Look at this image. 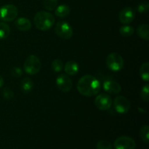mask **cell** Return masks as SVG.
Returning a JSON list of instances; mask_svg holds the SVG:
<instances>
[{
	"label": "cell",
	"mask_w": 149,
	"mask_h": 149,
	"mask_svg": "<svg viewBox=\"0 0 149 149\" xmlns=\"http://www.w3.org/2000/svg\"><path fill=\"white\" fill-rule=\"evenodd\" d=\"M148 28L149 26L148 24H141L138 26V29H137L138 35L144 40L148 41L149 39Z\"/></svg>",
	"instance_id": "obj_16"
},
{
	"label": "cell",
	"mask_w": 149,
	"mask_h": 149,
	"mask_svg": "<svg viewBox=\"0 0 149 149\" xmlns=\"http://www.w3.org/2000/svg\"><path fill=\"white\" fill-rule=\"evenodd\" d=\"M149 9V4L147 1H143V2L140 3L137 7V10L140 13H145L148 12Z\"/></svg>",
	"instance_id": "obj_27"
},
{
	"label": "cell",
	"mask_w": 149,
	"mask_h": 149,
	"mask_svg": "<svg viewBox=\"0 0 149 149\" xmlns=\"http://www.w3.org/2000/svg\"><path fill=\"white\" fill-rule=\"evenodd\" d=\"M10 33V29L5 23H0V39H4L8 37Z\"/></svg>",
	"instance_id": "obj_19"
},
{
	"label": "cell",
	"mask_w": 149,
	"mask_h": 149,
	"mask_svg": "<svg viewBox=\"0 0 149 149\" xmlns=\"http://www.w3.org/2000/svg\"><path fill=\"white\" fill-rule=\"evenodd\" d=\"M79 69V66L78 63L76 61H70L65 63V67H64V70H65V73L68 75L74 76L78 73Z\"/></svg>",
	"instance_id": "obj_14"
},
{
	"label": "cell",
	"mask_w": 149,
	"mask_h": 149,
	"mask_svg": "<svg viewBox=\"0 0 149 149\" xmlns=\"http://www.w3.org/2000/svg\"><path fill=\"white\" fill-rule=\"evenodd\" d=\"M103 89L110 94H119L122 90L121 85L118 82L112 79H106L103 81Z\"/></svg>",
	"instance_id": "obj_12"
},
{
	"label": "cell",
	"mask_w": 149,
	"mask_h": 149,
	"mask_svg": "<svg viewBox=\"0 0 149 149\" xmlns=\"http://www.w3.org/2000/svg\"><path fill=\"white\" fill-rule=\"evenodd\" d=\"M119 33L122 36L128 37L133 34L134 29L132 26H123L119 29Z\"/></svg>",
	"instance_id": "obj_21"
},
{
	"label": "cell",
	"mask_w": 149,
	"mask_h": 149,
	"mask_svg": "<svg viewBox=\"0 0 149 149\" xmlns=\"http://www.w3.org/2000/svg\"><path fill=\"white\" fill-rule=\"evenodd\" d=\"M33 88V82L29 77L24 78L20 83V89L24 94H29Z\"/></svg>",
	"instance_id": "obj_15"
},
{
	"label": "cell",
	"mask_w": 149,
	"mask_h": 149,
	"mask_svg": "<svg viewBox=\"0 0 149 149\" xmlns=\"http://www.w3.org/2000/svg\"><path fill=\"white\" fill-rule=\"evenodd\" d=\"M41 61L36 55H31L28 57L24 62L25 71L30 75H35L41 69Z\"/></svg>",
	"instance_id": "obj_3"
},
{
	"label": "cell",
	"mask_w": 149,
	"mask_h": 149,
	"mask_svg": "<svg viewBox=\"0 0 149 149\" xmlns=\"http://www.w3.org/2000/svg\"><path fill=\"white\" fill-rule=\"evenodd\" d=\"M55 9H56V10H55V15L58 17H66V16H68L69 15L70 11H71L70 7L68 5H65V4H62V5L58 6Z\"/></svg>",
	"instance_id": "obj_17"
},
{
	"label": "cell",
	"mask_w": 149,
	"mask_h": 149,
	"mask_svg": "<svg viewBox=\"0 0 149 149\" xmlns=\"http://www.w3.org/2000/svg\"><path fill=\"white\" fill-rule=\"evenodd\" d=\"M106 66L112 71H119L124 67V60L119 54L111 52L106 58Z\"/></svg>",
	"instance_id": "obj_4"
},
{
	"label": "cell",
	"mask_w": 149,
	"mask_h": 149,
	"mask_svg": "<svg viewBox=\"0 0 149 149\" xmlns=\"http://www.w3.org/2000/svg\"><path fill=\"white\" fill-rule=\"evenodd\" d=\"M149 85L148 84H145L141 89V97L142 100L145 102H148L149 100Z\"/></svg>",
	"instance_id": "obj_24"
},
{
	"label": "cell",
	"mask_w": 149,
	"mask_h": 149,
	"mask_svg": "<svg viewBox=\"0 0 149 149\" xmlns=\"http://www.w3.org/2000/svg\"><path fill=\"white\" fill-rule=\"evenodd\" d=\"M96 149H112V146L109 141L106 140H100L96 145Z\"/></svg>",
	"instance_id": "obj_25"
},
{
	"label": "cell",
	"mask_w": 149,
	"mask_h": 149,
	"mask_svg": "<svg viewBox=\"0 0 149 149\" xmlns=\"http://www.w3.org/2000/svg\"><path fill=\"white\" fill-rule=\"evenodd\" d=\"M10 73H11V75L13 77H16V78L20 77L23 75V71L19 67H13L10 70Z\"/></svg>",
	"instance_id": "obj_28"
},
{
	"label": "cell",
	"mask_w": 149,
	"mask_h": 149,
	"mask_svg": "<svg viewBox=\"0 0 149 149\" xmlns=\"http://www.w3.org/2000/svg\"><path fill=\"white\" fill-rule=\"evenodd\" d=\"M113 101L109 95L106 93H101L98 95L95 99V105L96 107L101 111H106L110 109Z\"/></svg>",
	"instance_id": "obj_7"
},
{
	"label": "cell",
	"mask_w": 149,
	"mask_h": 149,
	"mask_svg": "<svg viewBox=\"0 0 149 149\" xmlns=\"http://www.w3.org/2000/svg\"><path fill=\"white\" fill-rule=\"evenodd\" d=\"M113 106L116 112L119 113H125L130 111L131 104L130 100L124 96H117L113 100Z\"/></svg>",
	"instance_id": "obj_8"
},
{
	"label": "cell",
	"mask_w": 149,
	"mask_h": 149,
	"mask_svg": "<svg viewBox=\"0 0 149 149\" xmlns=\"http://www.w3.org/2000/svg\"><path fill=\"white\" fill-rule=\"evenodd\" d=\"M101 84L98 79L94 76H83L77 83V90L79 93L84 96L92 97L95 96L100 92Z\"/></svg>",
	"instance_id": "obj_1"
},
{
	"label": "cell",
	"mask_w": 149,
	"mask_h": 149,
	"mask_svg": "<svg viewBox=\"0 0 149 149\" xmlns=\"http://www.w3.org/2000/svg\"><path fill=\"white\" fill-rule=\"evenodd\" d=\"M16 28L20 31H27L31 28V23L30 20L26 17H20L15 22Z\"/></svg>",
	"instance_id": "obj_13"
},
{
	"label": "cell",
	"mask_w": 149,
	"mask_h": 149,
	"mask_svg": "<svg viewBox=\"0 0 149 149\" xmlns=\"http://www.w3.org/2000/svg\"><path fill=\"white\" fill-rule=\"evenodd\" d=\"M135 10L132 7H127L121 10V12L119 13V21L123 24H128L135 19Z\"/></svg>",
	"instance_id": "obj_11"
},
{
	"label": "cell",
	"mask_w": 149,
	"mask_h": 149,
	"mask_svg": "<svg viewBox=\"0 0 149 149\" xmlns=\"http://www.w3.org/2000/svg\"><path fill=\"white\" fill-rule=\"evenodd\" d=\"M140 76L143 81H148L149 80V63L146 62L142 64L140 68Z\"/></svg>",
	"instance_id": "obj_18"
},
{
	"label": "cell",
	"mask_w": 149,
	"mask_h": 149,
	"mask_svg": "<svg viewBox=\"0 0 149 149\" xmlns=\"http://www.w3.org/2000/svg\"><path fill=\"white\" fill-rule=\"evenodd\" d=\"M4 79H3V77H1V76H0V88L2 87V86L4 85Z\"/></svg>",
	"instance_id": "obj_29"
},
{
	"label": "cell",
	"mask_w": 149,
	"mask_h": 149,
	"mask_svg": "<svg viewBox=\"0 0 149 149\" xmlns=\"http://www.w3.org/2000/svg\"><path fill=\"white\" fill-rule=\"evenodd\" d=\"M55 17L49 12H38L34 16L33 22L38 29L41 31H47L55 24Z\"/></svg>",
	"instance_id": "obj_2"
},
{
	"label": "cell",
	"mask_w": 149,
	"mask_h": 149,
	"mask_svg": "<svg viewBox=\"0 0 149 149\" xmlns=\"http://www.w3.org/2000/svg\"><path fill=\"white\" fill-rule=\"evenodd\" d=\"M45 9L49 11L55 10L58 5V0H43Z\"/></svg>",
	"instance_id": "obj_22"
},
{
	"label": "cell",
	"mask_w": 149,
	"mask_h": 149,
	"mask_svg": "<svg viewBox=\"0 0 149 149\" xmlns=\"http://www.w3.org/2000/svg\"><path fill=\"white\" fill-rule=\"evenodd\" d=\"M140 136L142 141L145 142L146 143H148L149 140V127L148 125H143L141 128L140 130Z\"/></svg>",
	"instance_id": "obj_20"
},
{
	"label": "cell",
	"mask_w": 149,
	"mask_h": 149,
	"mask_svg": "<svg viewBox=\"0 0 149 149\" xmlns=\"http://www.w3.org/2000/svg\"><path fill=\"white\" fill-rule=\"evenodd\" d=\"M56 84L58 89L63 93H68L72 88V81L66 74H60L56 79Z\"/></svg>",
	"instance_id": "obj_10"
},
{
	"label": "cell",
	"mask_w": 149,
	"mask_h": 149,
	"mask_svg": "<svg viewBox=\"0 0 149 149\" xmlns=\"http://www.w3.org/2000/svg\"><path fill=\"white\" fill-rule=\"evenodd\" d=\"M51 67H52V69L55 72H61V71L63 68V62L59 59H55L52 61V65H51Z\"/></svg>",
	"instance_id": "obj_23"
},
{
	"label": "cell",
	"mask_w": 149,
	"mask_h": 149,
	"mask_svg": "<svg viewBox=\"0 0 149 149\" xmlns=\"http://www.w3.org/2000/svg\"><path fill=\"white\" fill-rule=\"evenodd\" d=\"M2 96L6 100H10L14 97V93L11 89L8 88V87H4L2 91Z\"/></svg>",
	"instance_id": "obj_26"
},
{
	"label": "cell",
	"mask_w": 149,
	"mask_h": 149,
	"mask_svg": "<svg viewBox=\"0 0 149 149\" xmlns=\"http://www.w3.org/2000/svg\"><path fill=\"white\" fill-rule=\"evenodd\" d=\"M55 31L60 38L69 39L73 36V29L69 23L65 21H59L56 23Z\"/></svg>",
	"instance_id": "obj_6"
},
{
	"label": "cell",
	"mask_w": 149,
	"mask_h": 149,
	"mask_svg": "<svg viewBox=\"0 0 149 149\" xmlns=\"http://www.w3.org/2000/svg\"><path fill=\"white\" fill-rule=\"evenodd\" d=\"M135 140L128 136L119 137L114 142L115 149H135Z\"/></svg>",
	"instance_id": "obj_9"
},
{
	"label": "cell",
	"mask_w": 149,
	"mask_h": 149,
	"mask_svg": "<svg viewBox=\"0 0 149 149\" xmlns=\"http://www.w3.org/2000/svg\"><path fill=\"white\" fill-rule=\"evenodd\" d=\"M18 14L17 7L13 4H6L0 8V18L5 22L13 21Z\"/></svg>",
	"instance_id": "obj_5"
}]
</instances>
